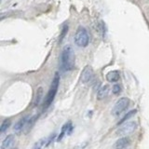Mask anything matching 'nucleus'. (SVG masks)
Masks as SVG:
<instances>
[{"mask_svg":"<svg viewBox=\"0 0 149 149\" xmlns=\"http://www.w3.org/2000/svg\"><path fill=\"white\" fill-rule=\"evenodd\" d=\"M136 112H137V110H131V111H130L129 112V113H127L125 116H124V117L120 119V121H119L118 122V125H119V124H123V123H125L127 120H128V119H129V118H131V117H133V116L136 114Z\"/></svg>","mask_w":149,"mask_h":149,"instance_id":"4468645a","label":"nucleus"},{"mask_svg":"<svg viewBox=\"0 0 149 149\" xmlns=\"http://www.w3.org/2000/svg\"><path fill=\"white\" fill-rule=\"evenodd\" d=\"M94 77V72L93 69L92 68V66L87 65L86 67L83 69V71L81 73L80 79L82 81V83H88L89 81L92 79V77Z\"/></svg>","mask_w":149,"mask_h":149,"instance_id":"423d86ee","label":"nucleus"},{"mask_svg":"<svg viewBox=\"0 0 149 149\" xmlns=\"http://www.w3.org/2000/svg\"><path fill=\"white\" fill-rule=\"evenodd\" d=\"M16 149H17V148H16Z\"/></svg>","mask_w":149,"mask_h":149,"instance_id":"aec40b11","label":"nucleus"},{"mask_svg":"<svg viewBox=\"0 0 149 149\" xmlns=\"http://www.w3.org/2000/svg\"><path fill=\"white\" fill-rule=\"evenodd\" d=\"M131 144V139L129 137H121L115 143V149H125Z\"/></svg>","mask_w":149,"mask_h":149,"instance_id":"6e6552de","label":"nucleus"},{"mask_svg":"<svg viewBox=\"0 0 149 149\" xmlns=\"http://www.w3.org/2000/svg\"><path fill=\"white\" fill-rule=\"evenodd\" d=\"M15 144V136L13 134L8 135L7 137L3 140L1 144V149H11Z\"/></svg>","mask_w":149,"mask_h":149,"instance_id":"0eeeda50","label":"nucleus"},{"mask_svg":"<svg viewBox=\"0 0 149 149\" xmlns=\"http://www.w3.org/2000/svg\"><path fill=\"white\" fill-rule=\"evenodd\" d=\"M120 78V73L118 70H114V71H110L106 74V79L110 83H116L118 82Z\"/></svg>","mask_w":149,"mask_h":149,"instance_id":"9b49d317","label":"nucleus"},{"mask_svg":"<svg viewBox=\"0 0 149 149\" xmlns=\"http://www.w3.org/2000/svg\"><path fill=\"white\" fill-rule=\"evenodd\" d=\"M36 92H36V101H35V105H38L40 101H41V99H42V97H43V89L40 87V88L37 89Z\"/></svg>","mask_w":149,"mask_h":149,"instance_id":"f3484780","label":"nucleus"},{"mask_svg":"<svg viewBox=\"0 0 149 149\" xmlns=\"http://www.w3.org/2000/svg\"><path fill=\"white\" fill-rule=\"evenodd\" d=\"M59 84H60V76L59 73H56L54 78L52 80V83L51 88H49V90L48 92V95L45 98V102H44V109H47L48 107L52 103L53 100L55 98V95L57 93L58 88H59Z\"/></svg>","mask_w":149,"mask_h":149,"instance_id":"f03ea898","label":"nucleus"},{"mask_svg":"<svg viewBox=\"0 0 149 149\" xmlns=\"http://www.w3.org/2000/svg\"><path fill=\"white\" fill-rule=\"evenodd\" d=\"M10 124H11L10 119H5V120L2 122L1 127H0V132H1V133H4V132L10 128Z\"/></svg>","mask_w":149,"mask_h":149,"instance_id":"2eb2a0df","label":"nucleus"},{"mask_svg":"<svg viewBox=\"0 0 149 149\" xmlns=\"http://www.w3.org/2000/svg\"><path fill=\"white\" fill-rule=\"evenodd\" d=\"M72 129H73V128H72V124H71V122H68V123L64 124V126L63 127V129H62L61 134L59 135V137H58V139H57L58 142H60V141H61L62 139H63V137H64V134L69 133L68 131H72Z\"/></svg>","mask_w":149,"mask_h":149,"instance_id":"ddd939ff","label":"nucleus"},{"mask_svg":"<svg viewBox=\"0 0 149 149\" xmlns=\"http://www.w3.org/2000/svg\"><path fill=\"white\" fill-rule=\"evenodd\" d=\"M74 55L72 47L66 46L61 54V69L62 71H69L74 68Z\"/></svg>","mask_w":149,"mask_h":149,"instance_id":"f257e3e1","label":"nucleus"},{"mask_svg":"<svg viewBox=\"0 0 149 149\" xmlns=\"http://www.w3.org/2000/svg\"><path fill=\"white\" fill-rule=\"evenodd\" d=\"M90 42V36L88 34V31L84 27H78L74 35V43L80 48H86L89 45Z\"/></svg>","mask_w":149,"mask_h":149,"instance_id":"7ed1b4c3","label":"nucleus"},{"mask_svg":"<svg viewBox=\"0 0 149 149\" xmlns=\"http://www.w3.org/2000/svg\"><path fill=\"white\" fill-rule=\"evenodd\" d=\"M137 129V123L135 121H128L123 123L122 125L117 130V135L122 136V137H128L130 134L133 133Z\"/></svg>","mask_w":149,"mask_h":149,"instance_id":"20e7f679","label":"nucleus"},{"mask_svg":"<svg viewBox=\"0 0 149 149\" xmlns=\"http://www.w3.org/2000/svg\"><path fill=\"white\" fill-rule=\"evenodd\" d=\"M67 32H68V25H67V24H65V25L64 26V28H63V31H62V33H61V36H60V39H59L60 43L63 41L65 35L67 34Z\"/></svg>","mask_w":149,"mask_h":149,"instance_id":"a211bd4d","label":"nucleus"},{"mask_svg":"<svg viewBox=\"0 0 149 149\" xmlns=\"http://www.w3.org/2000/svg\"><path fill=\"white\" fill-rule=\"evenodd\" d=\"M36 119V116H35V117L31 118L27 121L26 125H25V128H24V130H25V133H27V132H28L29 131H31V128H32L33 125L35 124Z\"/></svg>","mask_w":149,"mask_h":149,"instance_id":"dca6fc26","label":"nucleus"},{"mask_svg":"<svg viewBox=\"0 0 149 149\" xmlns=\"http://www.w3.org/2000/svg\"><path fill=\"white\" fill-rule=\"evenodd\" d=\"M112 92H113L114 94L116 95H118L121 92V88H120V86H119L118 84H115L113 86V88H112Z\"/></svg>","mask_w":149,"mask_h":149,"instance_id":"6ab92c4d","label":"nucleus"},{"mask_svg":"<svg viewBox=\"0 0 149 149\" xmlns=\"http://www.w3.org/2000/svg\"><path fill=\"white\" fill-rule=\"evenodd\" d=\"M28 121V118L27 117H24L23 118H21L20 120L15 124L14 125V131H15V133H21L23 130H24V128H25V125H26V123Z\"/></svg>","mask_w":149,"mask_h":149,"instance_id":"9d476101","label":"nucleus"},{"mask_svg":"<svg viewBox=\"0 0 149 149\" xmlns=\"http://www.w3.org/2000/svg\"><path fill=\"white\" fill-rule=\"evenodd\" d=\"M97 99L98 100H103L105 99L110 92V86L109 85H105L102 86L100 89L97 90Z\"/></svg>","mask_w":149,"mask_h":149,"instance_id":"1a4fd4ad","label":"nucleus"},{"mask_svg":"<svg viewBox=\"0 0 149 149\" xmlns=\"http://www.w3.org/2000/svg\"><path fill=\"white\" fill-rule=\"evenodd\" d=\"M51 137L43 138V139L39 140L38 142H36L35 144V146H33L32 149H42L45 146H48V144H49V143H51Z\"/></svg>","mask_w":149,"mask_h":149,"instance_id":"f8f14e48","label":"nucleus"},{"mask_svg":"<svg viewBox=\"0 0 149 149\" xmlns=\"http://www.w3.org/2000/svg\"><path fill=\"white\" fill-rule=\"evenodd\" d=\"M130 105V99L127 97H122L118 102L115 103V105L112 109V115L114 117H118L120 116L124 111H125Z\"/></svg>","mask_w":149,"mask_h":149,"instance_id":"39448f33","label":"nucleus"}]
</instances>
